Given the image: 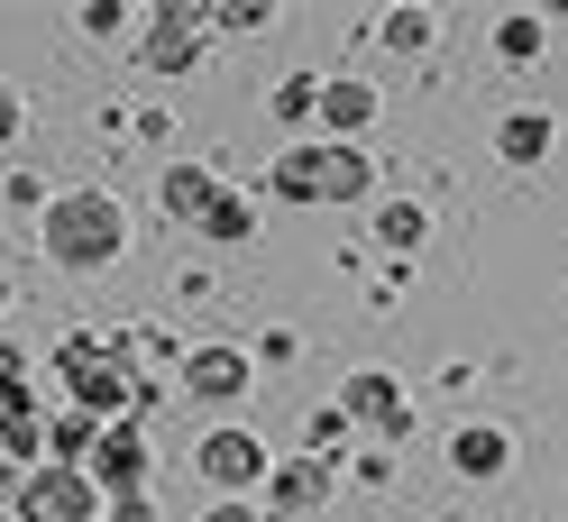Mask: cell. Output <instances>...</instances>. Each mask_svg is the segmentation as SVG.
I'll use <instances>...</instances> for the list:
<instances>
[{"label": "cell", "mask_w": 568, "mask_h": 522, "mask_svg": "<svg viewBox=\"0 0 568 522\" xmlns=\"http://www.w3.org/2000/svg\"><path fill=\"white\" fill-rule=\"evenodd\" d=\"M38 229H47V257L55 266H111L129 248V221H120L111 193H64V202H47Z\"/></svg>", "instance_id": "obj_1"}, {"label": "cell", "mask_w": 568, "mask_h": 522, "mask_svg": "<svg viewBox=\"0 0 568 522\" xmlns=\"http://www.w3.org/2000/svg\"><path fill=\"white\" fill-rule=\"evenodd\" d=\"M275 193L284 202H348V193H367V156L358 147H294L275 165Z\"/></svg>", "instance_id": "obj_2"}, {"label": "cell", "mask_w": 568, "mask_h": 522, "mask_svg": "<svg viewBox=\"0 0 568 522\" xmlns=\"http://www.w3.org/2000/svg\"><path fill=\"white\" fill-rule=\"evenodd\" d=\"M55 367H64V386H74L83 412H120V403H129V367H120L111 339H74Z\"/></svg>", "instance_id": "obj_3"}, {"label": "cell", "mask_w": 568, "mask_h": 522, "mask_svg": "<svg viewBox=\"0 0 568 522\" xmlns=\"http://www.w3.org/2000/svg\"><path fill=\"white\" fill-rule=\"evenodd\" d=\"M0 449H10V459H38L47 449V422H38V403H28V358L19 348H0Z\"/></svg>", "instance_id": "obj_4"}, {"label": "cell", "mask_w": 568, "mask_h": 522, "mask_svg": "<svg viewBox=\"0 0 568 522\" xmlns=\"http://www.w3.org/2000/svg\"><path fill=\"white\" fill-rule=\"evenodd\" d=\"M19 513L28 522H92V477L83 468H38L19 485Z\"/></svg>", "instance_id": "obj_5"}, {"label": "cell", "mask_w": 568, "mask_h": 522, "mask_svg": "<svg viewBox=\"0 0 568 522\" xmlns=\"http://www.w3.org/2000/svg\"><path fill=\"white\" fill-rule=\"evenodd\" d=\"M193 459H202V477H211V485H266V477H275L257 431H211V440L193 449Z\"/></svg>", "instance_id": "obj_6"}, {"label": "cell", "mask_w": 568, "mask_h": 522, "mask_svg": "<svg viewBox=\"0 0 568 522\" xmlns=\"http://www.w3.org/2000/svg\"><path fill=\"white\" fill-rule=\"evenodd\" d=\"M92 468H101V485H120V495H138V477H148V440H138L129 422H120V431H101Z\"/></svg>", "instance_id": "obj_7"}, {"label": "cell", "mask_w": 568, "mask_h": 522, "mask_svg": "<svg viewBox=\"0 0 568 522\" xmlns=\"http://www.w3.org/2000/svg\"><path fill=\"white\" fill-rule=\"evenodd\" d=\"M184 386H193V395H239V386H247V358H239V348H193V358H184Z\"/></svg>", "instance_id": "obj_8"}, {"label": "cell", "mask_w": 568, "mask_h": 522, "mask_svg": "<svg viewBox=\"0 0 568 522\" xmlns=\"http://www.w3.org/2000/svg\"><path fill=\"white\" fill-rule=\"evenodd\" d=\"M165 202H174L184 221H211V202H221V184H211L202 165H174V174H165Z\"/></svg>", "instance_id": "obj_9"}, {"label": "cell", "mask_w": 568, "mask_h": 522, "mask_svg": "<svg viewBox=\"0 0 568 522\" xmlns=\"http://www.w3.org/2000/svg\"><path fill=\"white\" fill-rule=\"evenodd\" d=\"M322 120L331 129H367L376 120V92L367 83H322Z\"/></svg>", "instance_id": "obj_10"}, {"label": "cell", "mask_w": 568, "mask_h": 522, "mask_svg": "<svg viewBox=\"0 0 568 522\" xmlns=\"http://www.w3.org/2000/svg\"><path fill=\"white\" fill-rule=\"evenodd\" d=\"M458 477H505V431H458Z\"/></svg>", "instance_id": "obj_11"}, {"label": "cell", "mask_w": 568, "mask_h": 522, "mask_svg": "<svg viewBox=\"0 0 568 522\" xmlns=\"http://www.w3.org/2000/svg\"><path fill=\"white\" fill-rule=\"evenodd\" d=\"M83 449H101V431H92V412H64V422H47V459H55V468H74Z\"/></svg>", "instance_id": "obj_12"}, {"label": "cell", "mask_w": 568, "mask_h": 522, "mask_svg": "<svg viewBox=\"0 0 568 522\" xmlns=\"http://www.w3.org/2000/svg\"><path fill=\"white\" fill-rule=\"evenodd\" d=\"M339 412H367V422H385V431H404V412H395V386H385V376H358V386H348V403Z\"/></svg>", "instance_id": "obj_13"}, {"label": "cell", "mask_w": 568, "mask_h": 522, "mask_svg": "<svg viewBox=\"0 0 568 522\" xmlns=\"http://www.w3.org/2000/svg\"><path fill=\"white\" fill-rule=\"evenodd\" d=\"M312 495H322V468H275V477H266V504H275V513H303Z\"/></svg>", "instance_id": "obj_14"}, {"label": "cell", "mask_w": 568, "mask_h": 522, "mask_svg": "<svg viewBox=\"0 0 568 522\" xmlns=\"http://www.w3.org/2000/svg\"><path fill=\"white\" fill-rule=\"evenodd\" d=\"M376 238H385V248H422V202H385V212H376Z\"/></svg>", "instance_id": "obj_15"}, {"label": "cell", "mask_w": 568, "mask_h": 522, "mask_svg": "<svg viewBox=\"0 0 568 522\" xmlns=\"http://www.w3.org/2000/svg\"><path fill=\"white\" fill-rule=\"evenodd\" d=\"M541 147H550V120H541V111H523V120H505V156H514V165H531Z\"/></svg>", "instance_id": "obj_16"}, {"label": "cell", "mask_w": 568, "mask_h": 522, "mask_svg": "<svg viewBox=\"0 0 568 522\" xmlns=\"http://www.w3.org/2000/svg\"><path fill=\"white\" fill-rule=\"evenodd\" d=\"M184 47H193V19H184V10H165V19H156V64H165V74L184 64Z\"/></svg>", "instance_id": "obj_17"}, {"label": "cell", "mask_w": 568, "mask_h": 522, "mask_svg": "<svg viewBox=\"0 0 568 522\" xmlns=\"http://www.w3.org/2000/svg\"><path fill=\"white\" fill-rule=\"evenodd\" d=\"M211 238H247V229H257V221H247V202L239 193H221V202H211V221H202Z\"/></svg>", "instance_id": "obj_18"}, {"label": "cell", "mask_w": 568, "mask_h": 522, "mask_svg": "<svg viewBox=\"0 0 568 522\" xmlns=\"http://www.w3.org/2000/svg\"><path fill=\"white\" fill-rule=\"evenodd\" d=\"M385 38H395V47H432V19H422V10H395V19H385Z\"/></svg>", "instance_id": "obj_19"}, {"label": "cell", "mask_w": 568, "mask_h": 522, "mask_svg": "<svg viewBox=\"0 0 568 522\" xmlns=\"http://www.w3.org/2000/svg\"><path fill=\"white\" fill-rule=\"evenodd\" d=\"M10 137H19V92L0 83V147H10Z\"/></svg>", "instance_id": "obj_20"}, {"label": "cell", "mask_w": 568, "mask_h": 522, "mask_svg": "<svg viewBox=\"0 0 568 522\" xmlns=\"http://www.w3.org/2000/svg\"><path fill=\"white\" fill-rule=\"evenodd\" d=\"M211 522H266V513H257V504H239V495H230V504H211Z\"/></svg>", "instance_id": "obj_21"}]
</instances>
